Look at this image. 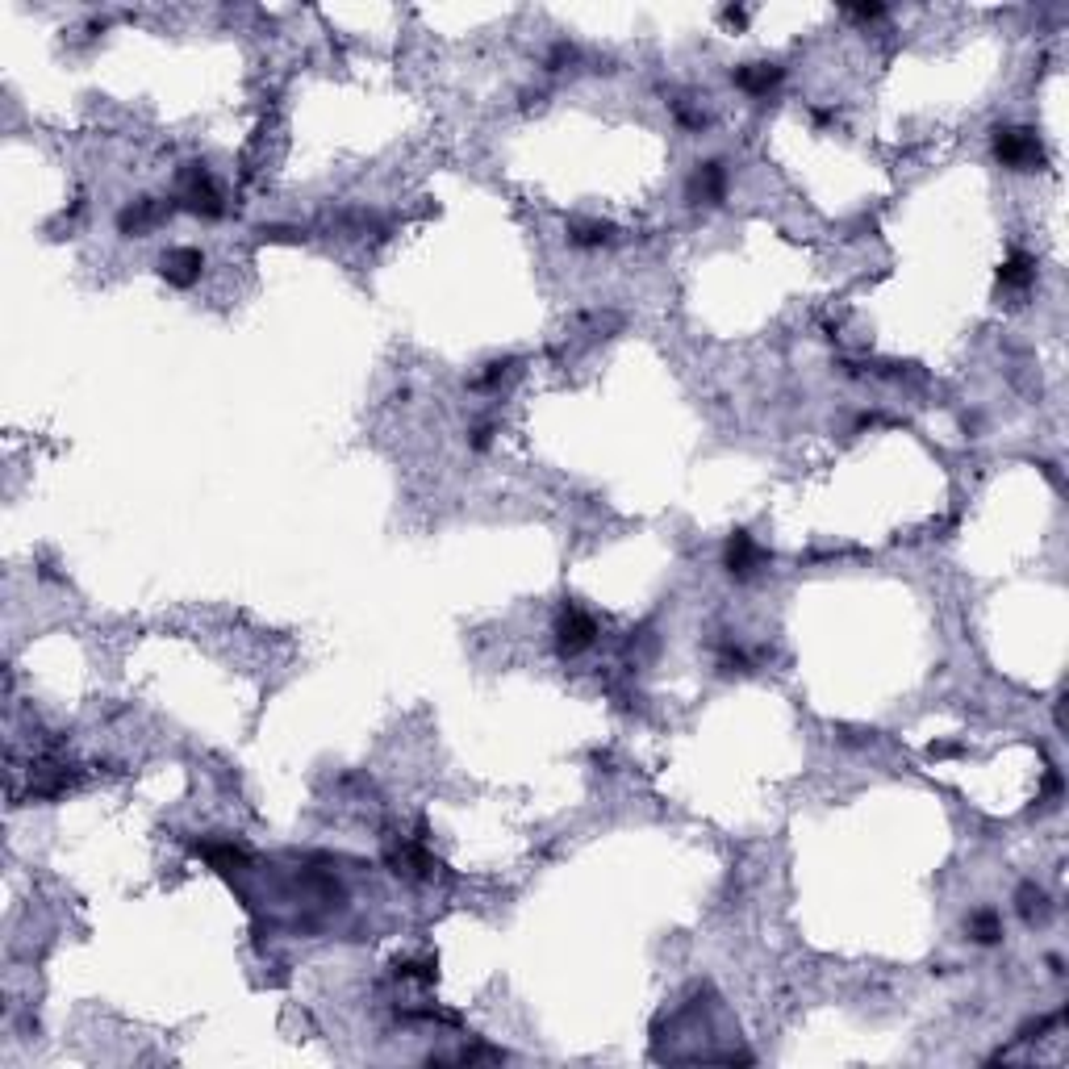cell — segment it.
Segmentation results:
<instances>
[{
  "mask_svg": "<svg viewBox=\"0 0 1069 1069\" xmlns=\"http://www.w3.org/2000/svg\"><path fill=\"white\" fill-rule=\"evenodd\" d=\"M723 564H727V573L731 577H752L756 573V564H760V548H756V539L748 531H735L727 539V552H723Z\"/></svg>",
  "mask_w": 1069,
  "mask_h": 1069,
  "instance_id": "277c9868",
  "label": "cell"
},
{
  "mask_svg": "<svg viewBox=\"0 0 1069 1069\" xmlns=\"http://www.w3.org/2000/svg\"><path fill=\"white\" fill-rule=\"evenodd\" d=\"M727 188V172L723 163H702V168L690 176V205H702V201H719Z\"/></svg>",
  "mask_w": 1069,
  "mask_h": 1069,
  "instance_id": "8992f818",
  "label": "cell"
},
{
  "mask_svg": "<svg viewBox=\"0 0 1069 1069\" xmlns=\"http://www.w3.org/2000/svg\"><path fill=\"white\" fill-rule=\"evenodd\" d=\"M163 276H168V284H176V289H188V284H193L197 276H201V268H205V259H201V251H193V247H176V251H168L163 255Z\"/></svg>",
  "mask_w": 1069,
  "mask_h": 1069,
  "instance_id": "5b68a950",
  "label": "cell"
},
{
  "mask_svg": "<svg viewBox=\"0 0 1069 1069\" xmlns=\"http://www.w3.org/2000/svg\"><path fill=\"white\" fill-rule=\"evenodd\" d=\"M969 940L973 944H999L1003 940V923H999V915L994 911H978L969 919Z\"/></svg>",
  "mask_w": 1069,
  "mask_h": 1069,
  "instance_id": "8fae6325",
  "label": "cell"
},
{
  "mask_svg": "<svg viewBox=\"0 0 1069 1069\" xmlns=\"http://www.w3.org/2000/svg\"><path fill=\"white\" fill-rule=\"evenodd\" d=\"M735 84L760 97V92H769V88L781 84V67H773V63H748V67L735 71Z\"/></svg>",
  "mask_w": 1069,
  "mask_h": 1069,
  "instance_id": "52a82bcc",
  "label": "cell"
},
{
  "mask_svg": "<svg viewBox=\"0 0 1069 1069\" xmlns=\"http://www.w3.org/2000/svg\"><path fill=\"white\" fill-rule=\"evenodd\" d=\"M1015 907H1019V915H1024L1028 923H1036V919H1044L1049 915V894H1044L1040 886H1019V894H1015Z\"/></svg>",
  "mask_w": 1069,
  "mask_h": 1069,
  "instance_id": "30bf717a",
  "label": "cell"
},
{
  "mask_svg": "<svg viewBox=\"0 0 1069 1069\" xmlns=\"http://www.w3.org/2000/svg\"><path fill=\"white\" fill-rule=\"evenodd\" d=\"M568 243L573 247H602V243H610V222H573L568 226Z\"/></svg>",
  "mask_w": 1069,
  "mask_h": 1069,
  "instance_id": "9c48e42d",
  "label": "cell"
},
{
  "mask_svg": "<svg viewBox=\"0 0 1069 1069\" xmlns=\"http://www.w3.org/2000/svg\"><path fill=\"white\" fill-rule=\"evenodd\" d=\"M593 639H598V627H593V619L585 610H577V606H568L564 614H560V623H556V644H560V652L564 656H577V652H585Z\"/></svg>",
  "mask_w": 1069,
  "mask_h": 1069,
  "instance_id": "7a4b0ae2",
  "label": "cell"
},
{
  "mask_svg": "<svg viewBox=\"0 0 1069 1069\" xmlns=\"http://www.w3.org/2000/svg\"><path fill=\"white\" fill-rule=\"evenodd\" d=\"M994 155L1003 159V168H1036V163L1044 159L1040 151V138L1032 130H999L994 134Z\"/></svg>",
  "mask_w": 1069,
  "mask_h": 1069,
  "instance_id": "6da1fadb",
  "label": "cell"
},
{
  "mask_svg": "<svg viewBox=\"0 0 1069 1069\" xmlns=\"http://www.w3.org/2000/svg\"><path fill=\"white\" fill-rule=\"evenodd\" d=\"M1032 280H1036V268H1032L1028 255H1011L1007 264L999 268V284H1003V289H1028Z\"/></svg>",
  "mask_w": 1069,
  "mask_h": 1069,
  "instance_id": "ba28073f",
  "label": "cell"
},
{
  "mask_svg": "<svg viewBox=\"0 0 1069 1069\" xmlns=\"http://www.w3.org/2000/svg\"><path fill=\"white\" fill-rule=\"evenodd\" d=\"M184 205L205 213V218H218V213H222V193L213 188V180L201 168H193V172L184 176Z\"/></svg>",
  "mask_w": 1069,
  "mask_h": 1069,
  "instance_id": "3957f363",
  "label": "cell"
}]
</instances>
